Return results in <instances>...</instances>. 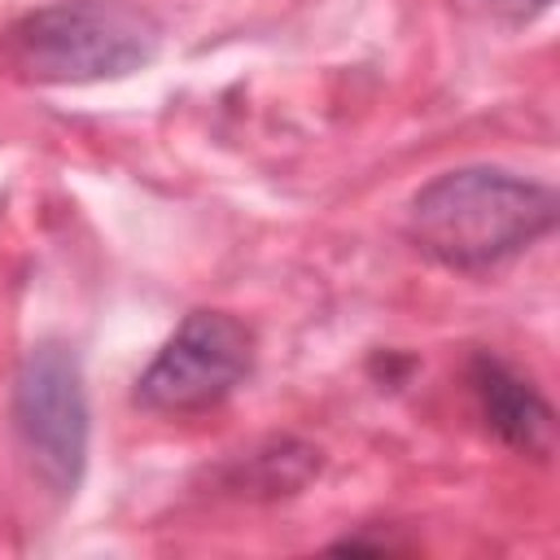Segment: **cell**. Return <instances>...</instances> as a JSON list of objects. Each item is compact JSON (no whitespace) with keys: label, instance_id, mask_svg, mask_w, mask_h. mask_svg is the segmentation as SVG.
<instances>
[{"label":"cell","instance_id":"cell-1","mask_svg":"<svg viewBox=\"0 0 560 560\" xmlns=\"http://www.w3.org/2000/svg\"><path fill=\"white\" fill-rule=\"evenodd\" d=\"M556 219L547 184L503 166H455L411 197L407 241L451 271H490L556 232Z\"/></svg>","mask_w":560,"mask_h":560},{"label":"cell","instance_id":"cell-2","mask_svg":"<svg viewBox=\"0 0 560 560\" xmlns=\"http://www.w3.org/2000/svg\"><path fill=\"white\" fill-rule=\"evenodd\" d=\"M9 48L35 83L127 79L162 52V22L136 0H52L9 31Z\"/></svg>","mask_w":560,"mask_h":560},{"label":"cell","instance_id":"cell-3","mask_svg":"<svg viewBox=\"0 0 560 560\" xmlns=\"http://www.w3.org/2000/svg\"><path fill=\"white\" fill-rule=\"evenodd\" d=\"M13 429L35 477L57 499H70L88 468L92 411L83 363L66 341H39L22 354L13 376Z\"/></svg>","mask_w":560,"mask_h":560},{"label":"cell","instance_id":"cell-4","mask_svg":"<svg viewBox=\"0 0 560 560\" xmlns=\"http://www.w3.org/2000/svg\"><path fill=\"white\" fill-rule=\"evenodd\" d=\"M254 372V332L228 311H188L171 341L136 381V407L158 416H192L219 407Z\"/></svg>","mask_w":560,"mask_h":560},{"label":"cell","instance_id":"cell-5","mask_svg":"<svg viewBox=\"0 0 560 560\" xmlns=\"http://www.w3.org/2000/svg\"><path fill=\"white\" fill-rule=\"evenodd\" d=\"M468 385L477 394L486 429L503 446H512L521 455H534V459H551V451H556V411L521 372H512L494 354H472Z\"/></svg>","mask_w":560,"mask_h":560},{"label":"cell","instance_id":"cell-6","mask_svg":"<svg viewBox=\"0 0 560 560\" xmlns=\"http://www.w3.org/2000/svg\"><path fill=\"white\" fill-rule=\"evenodd\" d=\"M319 451L298 438H276L228 468V490L245 499H284L319 477Z\"/></svg>","mask_w":560,"mask_h":560},{"label":"cell","instance_id":"cell-7","mask_svg":"<svg viewBox=\"0 0 560 560\" xmlns=\"http://www.w3.org/2000/svg\"><path fill=\"white\" fill-rule=\"evenodd\" d=\"M499 18H508V22H529V18H538V13H547L551 9V0H486Z\"/></svg>","mask_w":560,"mask_h":560}]
</instances>
